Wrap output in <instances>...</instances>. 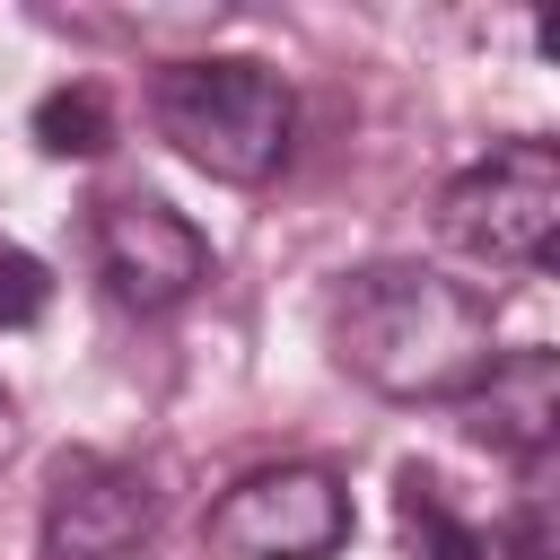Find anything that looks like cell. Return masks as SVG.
I'll use <instances>...</instances> for the list:
<instances>
[{
  "mask_svg": "<svg viewBox=\"0 0 560 560\" xmlns=\"http://www.w3.org/2000/svg\"><path fill=\"white\" fill-rule=\"evenodd\" d=\"M332 359L394 402H464L499 341H490V298L420 271V262H368L332 298Z\"/></svg>",
  "mask_w": 560,
  "mask_h": 560,
  "instance_id": "cell-1",
  "label": "cell"
},
{
  "mask_svg": "<svg viewBox=\"0 0 560 560\" xmlns=\"http://www.w3.org/2000/svg\"><path fill=\"white\" fill-rule=\"evenodd\" d=\"M149 122L201 175H219V184H271L280 158H289L298 105H289V79L271 61H254V52H201V61H175L149 88Z\"/></svg>",
  "mask_w": 560,
  "mask_h": 560,
  "instance_id": "cell-2",
  "label": "cell"
},
{
  "mask_svg": "<svg viewBox=\"0 0 560 560\" xmlns=\"http://www.w3.org/2000/svg\"><path fill=\"white\" fill-rule=\"evenodd\" d=\"M438 228L455 254L490 262V271H534L551 262L560 236V149L551 140H508L481 166H464L438 201Z\"/></svg>",
  "mask_w": 560,
  "mask_h": 560,
  "instance_id": "cell-3",
  "label": "cell"
},
{
  "mask_svg": "<svg viewBox=\"0 0 560 560\" xmlns=\"http://www.w3.org/2000/svg\"><path fill=\"white\" fill-rule=\"evenodd\" d=\"M210 560H332L350 542V490L324 464H262L201 516Z\"/></svg>",
  "mask_w": 560,
  "mask_h": 560,
  "instance_id": "cell-4",
  "label": "cell"
},
{
  "mask_svg": "<svg viewBox=\"0 0 560 560\" xmlns=\"http://www.w3.org/2000/svg\"><path fill=\"white\" fill-rule=\"evenodd\" d=\"M88 245H96V280H105L122 306H140V315H166V306H184V298L210 280V236H201L175 201H158V192L96 201Z\"/></svg>",
  "mask_w": 560,
  "mask_h": 560,
  "instance_id": "cell-5",
  "label": "cell"
},
{
  "mask_svg": "<svg viewBox=\"0 0 560 560\" xmlns=\"http://www.w3.org/2000/svg\"><path fill=\"white\" fill-rule=\"evenodd\" d=\"M158 525V490L140 464L114 455H61L44 490V560H140Z\"/></svg>",
  "mask_w": 560,
  "mask_h": 560,
  "instance_id": "cell-6",
  "label": "cell"
},
{
  "mask_svg": "<svg viewBox=\"0 0 560 560\" xmlns=\"http://www.w3.org/2000/svg\"><path fill=\"white\" fill-rule=\"evenodd\" d=\"M464 420L499 455H542L560 429V350H499L490 376L464 394Z\"/></svg>",
  "mask_w": 560,
  "mask_h": 560,
  "instance_id": "cell-7",
  "label": "cell"
},
{
  "mask_svg": "<svg viewBox=\"0 0 560 560\" xmlns=\"http://www.w3.org/2000/svg\"><path fill=\"white\" fill-rule=\"evenodd\" d=\"M394 525H402V551H411V560H490V542L446 508V490H438L420 464L394 481Z\"/></svg>",
  "mask_w": 560,
  "mask_h": 560,
  "instance_id": "cell-8",
  "label": "cell"
},
{
  "mask_svg": "<svg viewBox=\"0 0 560 560\" xmlns=\"http://www.w3.org/2000/svg\"><path fill=\"white\" fill-rule=\"evenodd\" d=\"M35 140H44V158H96L105 140H114V105H105V88H52L44 105H35Z\"/></svg>",
  "mask_w": 560,
  "mask_h": 560,
  "instance_id": "cell-9",
  "label": "cell"
},
{
  "mask_svg": "<svg viewBox=\"0 0 560 560\" xmlns=\"http://www.w3.org/2000/svg\"><path fill=\"white\" fill-rule=\"evenodd\" d=\"M44 306H52V271H44L26 245L0 236V332H26Z\"/></svg>",
  "mask_w": 560,
  "mask_h": 560,
  "instance_id": "cell-10",
  "label": "cell"
},
{
  "mask_svg": "<svg viewBox=\"0 0 560 560\" xmlns=\"http://www.w3.org/2000/svg\"><path fill=\"white\" fill-rule=\"evenodd\" d=\"M490 560H560V551H551V516H542V508H516V525H508V542H499Z\"/></svg>",
  "mask_w": 560,
  "mask_h": 560,
  "instance_id": "cell-11",
  "label": "cell"
},
{
  "mask_svg": "<svg viewBox=\"0 0 560 560\" xmlns=\"http://www.w3.org/2000/svg\"><path fill=\"white\" fill-rule=\"evenodd\" d=\"M9 455H18V402L0 394V464H9Z\"/></svg>",
  "mask_w": 560,
  "mask_h": 560,
  "instance_id": "cell-12",
  "label": "cell"
}]
</instances>
